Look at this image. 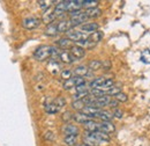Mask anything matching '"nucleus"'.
<instances>
[{
  "instance_id": "2f4dec72",
  "label": "nucleus",
  "mask_w": 150,
  "mask_h": 146,
  "mask_svg": "<svg viewBox=\"0 0 150 146\" xmlns=\"http://www.w3.org/2000/svg\"><path fill=\"white\" fill-rule=\"evenodd\" d=\"M60 74H61V78L64 79V81L73 77V72H72L71 70H62V71H61V73H60Z\"/></svg>"
},
{
  "instance_id": "c9c22d12",
  "label": "nucleus",
  "mask_w": 150,
  "mask_h": 146,
  "mask_svg": "<svg viewBox=\"0 0 150 146\" xmlns=\"http://www.w3.org/2000/svg\"><path fill=\"white\" fill-rule=\"evenodd\" d=\"M44 138H45L46 140H49V142H53V140H54V133H53L52 131H47V132L44 135Z\"/></svg>"
},
{
  "instance_id": "2eb2a0df",
  "label": "nucleus",
  "mask_w": 150,
  "mask_h": 146,
  "mask_svg": "<svg viewBox=\"0 0 150 146\" xmlns=\"http://www.w3.org/2000/svg\"><path fill=\"white\" fill-rule=\"evenodd\" d=\"M102 109H98V108H94V107H86L84 109L82 110L83 114H86L87 116H89L90 118H98L99 117V114H100Z\"/></svg>"
},
{
  "instance_id": "cd10ccee",
  "label": "nucleus",
  "mask_w": 150,
  "mask_h": 146,
  "mask_svg": "<svg viewBox=\"0 0 150 146\" xmlns=\"http://www.w3.org/2000/svg\"><path fill=\"white\" fill-rule=\"evenodd\" d=\"M51 4H53V1H47V0H42V1H38V5H39V8L42 11H47L49 8H51Z\"/></svg>"
},
{
  "instance_id": "4c0bfd02",
  "label": "nucleus",
  "mask_w": 150,
  "mask_h": 146,
  "mask_svg": "<svg viewBox=\"0 0 150 146\" xmlns=\"http://www.w3.org/2000/svg\"><path fill=\"white\" fill-rule=\"evenodd\" d=\"M77 146H88V145H86V144H80V145H77Z\"/></svg>"
},
{
  "instance_id": "aec40b11",
  "label": "nucleus",
  "mask_w": 150,
  "mask_h": 146,
  "mask_svg": "<svg viewBox=\"0 0 150 146\" xmlns=\"http://www.w3.org/2000/svg\"><path fill=\"white\" fill-rule=\"evenodd\" d=\"M47 70L52 74H58L60 72L61 73V66H60V63L59 62H54V60H51L47 65Z\"/></svg>"
},
{
  "instance_id": "412c9836",
  "label": "nucleus",
  "mask_w": 150,
  "mask_h": 146,
  "mask_svg": "<svg viewBox=\"0 0 150 146\" xmlns=\"http://www.w3.org/2000/svg\"><path fill=\"white\" fill-rule=\"evenodd\" d=\"M44 109L45 111L47 112V114H51V115H53V114H57V112H59L60 110L59 108L56 106V103H54V101H50V102H47V103H45V106H44Z\"/></svg>"
},
{
  "instance_id": "4468645a",
  "label": "nucleus",
  "mask_w": 150,
  "mask_h": 146,
  "mask_svg": "<svg viewBox=\"0 0 150 146\" xmlns=\"http://www.w3.org/2000/svg\"><path fill=\"white\" fill-rule=\"evenodd\" d=\"M99 131H103L108 135L113 133L115 131V127L112 122H100L99 123Z\"/></svg>"
},
{
  "instance_id": "c756f323",
  "label": "nucleus",
  "mask_w": 150,
  "mask_h": 146,
  "mask_svg": "<svg viewBox=\"0 0 150 146\" xmlns=\"http://www.w3.org/2000/svg\"><path fill=\"white\" fill-rule=\"evenodd\" d=\"M54 101V103H56V106L59 108V110H61L64 107H65V104H66V101H65V99L64 97H61V96H59V97H57L53 100Z\"/></svg>"
},
{
  "instance_id": "bb28decb",
  "label": "nucleus",
  "mask_w": 150,
  "mask_h": 146,
  "mask_svg": "<svg viewBox=\"0 0 150 146\" xmlns=\"http://www.w3.org/2000/svg\"><path fill=\"white\" fill-rule=\"evenodd\" d=\"M88 67L91 71H97V70H99L102 67V62L100 60H97V59H94V60H91L89 63V66Z\"/></svg>"
},
{
  "instance_id": "f3484780",
  "label": "nucleus",
  "mask_w": 150,
  "mask_h": 146,
  "mask_svg": "<svg viewBox=\"0 0 150 146\" xmlns=\"http://www.w3.org/2000/svg\"><path fill=\"white\" fill-rule=\"evenodd\" d=\"M73 73H74L76 77H82V78H84L86 75L89 74V67L86 66V65H79V66H76L74 69Z\"/></svg>"
},
{
  "instance_id": "423d86ee",
  "label": "nucleus",
  "mask_w": 150,
  "mask_h": 146,
  "mask_svg": "<svg viewBox=\"0 0 150 146\" xmlns=\"http://www.w3.org/2000/svg\"><path fill=\"white\" fill-rule=\"evenodd\" d=\"M98 28H99V26L96 22H86L82 26H80V30L86 33V34H89V35L95 33V31H97Z\"/></svg>"
},
{
  "instance_id": "dca6fc26",
  "label": "nucleus",
  "mask_w": 150,
  "mask_h": 146,
  "mask_svg": "<svg viewBox=\"0 0 150 146\" xmlns=\"http://www.w3.org/2000/svg\"><path fill=\"white\" fill-rule=\"evenodd\" d=\"M73 120H74L75 122H77V123L84 124V123H87V122L91 121L93 118H90L89 116H87V115H86V114H83L82 111H77L74 116H73Z\"/></svg>"
},
{
  "instance_id": "20e7f679",
  "label": "nucleus",
  "mask_w": 150,
  "mask_h": 146,
  "mask_svg": "<svg viewBox=\"0 0 150 146\" xmlns=\"http://www.w3.org/2000/svg\"><path fill=\"white\" fill-rule=\"evenodd\" d=\"M40 24V20L36 16H28L22 20V27L28 30H34Z\"/></svg>"
},
{
  "instance_id": "39448f33",
  "label": "nucleus",
  "mask_w": 150,
  "mask_h": 146,
  "mask_svg": "<svg viewBox=\"0 0 150 146\" xmlns=\"http://www.w3.org/2000/svg\"><path fill=\"white\" fill-rule=\"evenodd\" d=\"M81 8H82L81 0H66V12L74 13L81 11Z\"/></svg>"
},
{
  "instance_id": "a878e982",
  "label": "nucleus",
  "mask_w": 150,
  "mask_h": 146,
  "mask_svg": "<svg viewBox=\"0 0 150 146\" xmlns=\"http://www.w3.org/2000/svg\"><path fill=\"white\" fill-rule=\"evenodd\" d=\"M72 107H73V109L77 110V111H82L86 108V104L82 100H74L72 103Z\"/></svg>"
},
{
  "instance_id": "ddd939ff",
  "label": "nucleus",
  "mask_w": 150,
  "mask_h": 146,
  "mask_svg": "<svg viewBox=\"0 0 150 146\" xmlns=\"http://www.w3.org/2000/svg\"><path fill=\"white\" fill-rule=\"evenodd\" d=\"M57 45H58L61 50H68V49H71L74 44H73V42H72L69 38L62 37V38H59V39L57 41Z\"/></svg>"
},
{
  "instance_id": "f8f14e48",
  "label": "nucleus",
  "mask_w": 150,
  "mask_h": 146,
  "mask_svg": "<svg viewBox=\"0 0 150 146\" xmlns=\"http://www.w3.org/2000/svg\"><path fill=\"white\" fill-rule=\"evenodd\" d=\"M54 11V14H56V18H61L64 14H66V1H59L57 2V5L53 8Z\"/></svg>"
},
{
  "instance_id": "72a5a7b5",
  "label": "nucleus",
  "mask_w": 150,
  "mask_h": 146,
  "mask_svg": "<svg viewBox=\"0 0 150 146\" xmlns=\"http://www.w3.org/2000/svg\"><path fill=\"white\" fill-rule=\"evenodd\" d=\"M120 92H121V88H119V87H115V86H113L112 88H111L110 91L106 93V95H109V96H113V97H114V96H115L117 94H119Z\"/></svg>"
},
{
  "instance_id": "393cba45",
  "label": "nucleus",
  "mask_w": 150,
  "mask_h": 146,
  "mask_svg": "<svg viewBox=\"0 0 150 146\" xmlns=\"http://www.w3.org/2000/svg\"><path fill=\"white\" fill-rule=\"evenodd\" d=\"M98 1H96V0H84V1H82V7H84V8H87V9H89V8H96V7H98Z\"/></svg>"
},
{
  "instance_id": "7c9ffc66",
  "label": "nucleus",
  "mask_w": 150,
  "mask_h": 146,
  "mask_svg": "<svg viewBox=\"0 0 150 146\" xmlns=\"http://www.w3.org/2000/svg\"><path fill=\"white\" fill-rule=\"evenodd\" d=\"M73 114L71 112V111H65L64 114H62V116H61V120L64 121V122H66V123H68L69 121H72L73 120Z\"/></svg>"
},
{
  "instance_id": "0eeeda50",
  "label": "nucleus",
  "mask_w": 150,
  "mask_h": 146,
  "mask_svg": "<svg viewBox=\"0 0 150 146\" xmlns=\"http://www.w3.org/2000/svg\"><path fill=\"white\" fill-rule=\"evenodd\" d=\"M57 29H58V34L67 33L71 29H73V26L69 20H60L59 22H57Z\"/></svg>"
},
{
  "instance_id": "6e6552de",
  "label": "nucleus",
  "mask_w": 150,
  "mask_h": 146,
  "mask_svg": "<svg viewBox=\"0 0 150 146\" xmlns=\"http://www.w3.org/2000/svg\"><path fill=\"white\" fill-rule=\"evenodd\" d=\"M56 14H54V11H53V8L51 7V8H49L47 11H45L44 13H43V16H42V21L47 26V24H51V23H53L54 22V20H56Z\"/></svg>"
},
{
  "instance_id": "6ab92c4d",
  "label": "nucleus",
  "mask_w": 150,
  "mask_h": 146,
  "mask_svg": "<svg viewBox=\"0 0 150 146\" xmlns=\"http://www.w3.org/2000/svg\"><path fill=\"white\" fill-rule=\"evenodd\" d=\"M84 13L87 14L88 19H96L99 18L102 15V9L99 7H96V8H89V9H86Z\"/></svg>"
},
{
  "instance_id": "9d476101",
  "label": "nucleus",
  "mask_w": 150,
  "mask_h": 146,
  "mask_svg": "<svg viewBox=\"0 0 150 146\" xmlns=\"http://www.w3.org/2000/svg\"><path fill=\"white\" fill-rule=\"evenodd\" d=\"M59 60L62 62V63H65V64H73L75 62L74 57L71 55V52L67 51V50L59 51Z\"/></svg>"
},
{
  "instance_id": "f704fd0d",
  "label": "nucleus",
  "mask_w": 150,
  "mask_h": 146,
  "mask_svg": "<svg viewBox=\"0 0 150 146\" xmlns=\"http://www.w3.org/2000/svg\"><path fill=\"white\" fill-rule=\"evenodd\" d=\"M112 115H113V117H115V118H119V120H120V118H122V116H124V111L117 108V109L113 110Z\"/></svg>"
},
{
  "instance_id": "473e14b6",
  "label": "nucleus",
  "mask_w": 150,
  "mask_h": 146,
  "mask_svg": "<svg viewBox=\"0 0 150 146\" xmlns=\"http://www.w3.org/2000/svg\"><path fill=\"white\" fill-rule=\"evenodd\" d=\"M141 60H142V62H144V63L150 64V51L149 50H146V51H143V52H142Z\"/></svg>"
},
{
  "instance_id": "f257e3e1",
  "label": "nucleus",
  "mask_w": 150,
  "mask_h": 146,
  "mask_svg": "<svg viewBox=\"0 0 150 146\" xmlns=\"http://www.w3.org/2000/svg\"><path fill=\"white\" fill-rule=\"evenodd\" d=\"M88 20L87 14L83 11H79V12H74V13H69V21L72 23L73 27L76 26H82L83 23H86Z\"/></svg>"
},
{
  "instance_id": "9b49d317",
  "label": "nucleus",
  "mask_w": 150,
  "mask_h": 146,
  "mask_svg": "<svg viewBox=\"0 0 150 146\" xmlns=\"http://www.w3.org/2000/svg\"><path fill=\"white\" fill-rule=\"evenodd\" d=\"M61 131H62V133L65 135V136H68V135H76V136H79V128L74 125V124H71V123H66V125H64L62 129H61Z\"/></svg>"
},
{
  "instance_id": "7ed1b4c3",
  "label": "nucleus",
  "mask_w": 150,
  "mask_h": 146,
  "mask_svg": "<svg viewBox=\"0 0 150 146\" xmlns=\"http://www.w3.org/2000/svg\"><path fill=\"white\" fill-rule=\"evenodd\" d=\"M67 34V38H69L73 43H77V42H81V41H84V39H88L89 38V34H86L81 30H74V29H71L69 31L66 33Z\"/></svg>"
},
{
  "instance_id": "c85d7f7f",
  "label": "nucleus",
  "mask_w": 150,
  "mask_h": 146,
  "mask_svg": "<svg viewBox=\"0 0 150 146\" xmlns=\"http://www.w3.org/2000/svg\"><path fill=\"white\" fill-rule=\"evenodd\" d=\"M113 99H114L115 101H118V102L124 103V102H127V101H128V95H127V94H125V93H122V92H120V93H119V94H117Z\"/></svg>"
},
{
  "instance_id": "5701e85b",
  "label": "nucleus",
  "mask_w": 150,
  "mask_h": 146,
  "mask_svg": "<svg viewBox=\"0 0 150 146\" xmlns=\"http://www.w3.org/2000/svg\"><path fill=\"white\" fill-rule=\"evenodd\" d=\"M77 142V136L76 135H68L64 137V143L67 146H74Z\"/></svg>"
},
{
  "instance_id": "b1692460",
  "label": "nucleus",
  "mask_w": 150,
  "mask_h": 146,
  "mask_svg": "<svg viewBox=\"0 0 150 146\" xmlns=\"http://www.w3.org/2000/svg\"><path fill=\"white\" fill-rule=\"evenodd\" d=\"M102 38H103V33L99 31V30H97V31H95V33L89 35V39H90L91 42H94L95 44H97L98 42H100Z\"/></svg>"
},
{
  "instance_id": "1a4fd4ad",
  "label": "nucleus",
  "mask_w": 150,
  "mask_h": 146,
  "mask_svg": "<svg viewBox=\"0 0 150 146\" xmlns=\"http://www.w3.org/2000/svg\"><path fill=\"white\" fill-rule=\"evenodd\" d=\"M69 52H71V55L74 57L75 60H79V59H81V58H83L86 56V50L83 48L79 47V45H73L69 49Z\"/></svg>"
},
{
  "instance_id": "4be33fe9",
  "label": "nucleus",
  "mask_w": 150,
  "mask_h": 146,
  "mask_svg": "<svg viewBox=\"0 0 150 146\" xmlns=\"http://www.w3.org/2000/svg\"><path fill=\"white\" fill-rule=\"evenodd\" d=\"M58 34V29H57V23H51V24H47L46 28H45V35L46 36H56Z\"/></svg>"
},
{
  "instance_id": "e433bc0d",
  "label": "nucleus",
  "mask_w": 150,
  "mask_h": 146,
  "mask_svg": "<svg viewBox=\"0 0 150 146\" xmlns=\"http://www.w3.org/2000/svg\"><path fill=\"white\" fill-rule=\"evenodd\" d=\"M102 67H103L104 70H110V67H111V63H110L109 60L102 62Z\"/></svg>"
},
{
  "instance_id": "f03ea898",
  "label": "nucleus",
  "mask_w": 150,
  "mask_h": 146,
  "mask_svg": "<svg viewBox=\"0 0 150 146\" xmlns=\"http://www.w3.org/2000/svg\"><path fill=\"white\" fill-rule=\"evenodd\" d=\"M84 84H86V79H84V78L74 75V77H72V78L65 80L64 84H62V87H64L66 91H69V89H72V88H76L77 86H81V85H84Z\"/></svg>"
},
{
  "instance_id": "a211bd4d",
  "label": "nucleus",
  "mask_w": 150,
  "mask_h": 146,
  "mask_svg": "<svg viewBox=\"0 0 150 146\" xmlns=\"http://www.w3.org/2000/svg\"><path fill=\"white\" fill-rule=\"evenodd\" d=\"M83 127H84L87 132H96V131H99V123L94 121V120H91V121L84 123Z\"/></svg>"
}]
</instances>
